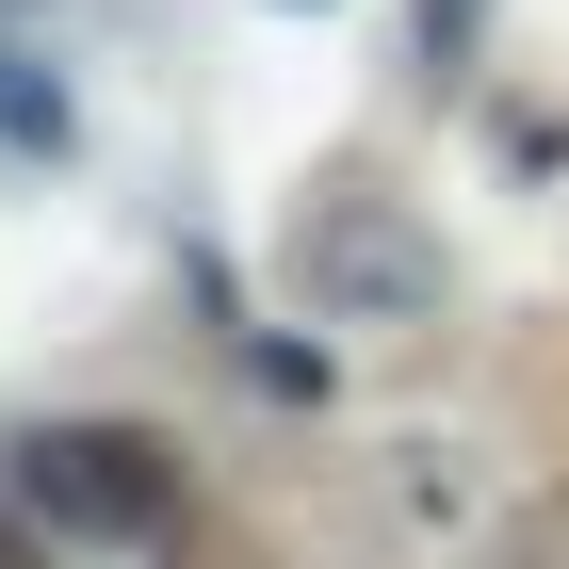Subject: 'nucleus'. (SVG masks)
Listing matches in <instances>:
<instances>
[{"instance_id": "f257e3e1", "label": "nucleus", "mask_w": 569, "mask_h": 569, "mask_svg": "<svg viewBox=\"0 0 569 569\" xmlns=\"http://www.w3.org/2000/svg\"><path fill=\"white\" fill-rule=\"evenodd\" d=\"M17 505L49 537H98V553H147L163 521H196L163 423H49V439H17Z\"/></svg>"}, {"instance_id": "f03ea898", "label": "nucleus", "mask_w": 569, "mask_h": 569, "mask_svg": "<svg viewBox=\"0 0 569 569\" xmlns=\"http://www.w3.org/2000/svg\"><path fill=\"white\" fill-rule=\"evenodd\" d=\"M293 277L342 309V326H423L439 309V244L391 212V196H309L293 212Z\"/></svg>"}, {"instance_id": "7ed1b4c3", "label": "nucleus", "mask_w": 569, "mask_h": 569, "mask_svg": "<svg viewBox=\"0 0 569 569\" xmlns=\"http://www.w3.org/2000/svg\"><path fill=\"white\" fill-rule=\"evenodd\" d=\"M147 553H163V569H277V553H261V537H244V521H163V537H147Z\"/></svg>"}]
</instances>
